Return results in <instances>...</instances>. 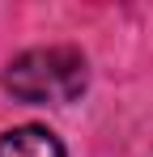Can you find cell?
I'll return each instance as SVG.
<instances>
[{"label":"cell","mask_w":153,"mask_h":157,"mask_svg":"<svg viewBox=\"0 0 153 157\" xmlns=\"http://www.w3.org/2000/svg\"><path fill=\"white\" fill-rule=\"evenodd\" d=\"M4 89L34 106L76 102L85 89V59L73 47H34L17 55L4 72Z\"/></svg>","instance_id":"obj_1"},{"label":"cell","mask_w":153,"mask_h":157,"mask_svg":"<svg viewBox=\"0 0 153 157\" xmlns=\"http://www.w3.org/2000/svg\"><path fill=\"white\" fill-rule=\"evenodd\" d=\"M0 157H64V144L47 128H13L0 136Z\"/></svg>","instance_id":"obj_2"}]
</instances>
